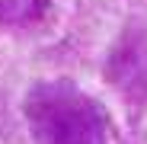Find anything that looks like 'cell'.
<instances>
[{"instance_id":"cell-2","label":"cell","mask_w":147,"mask_h":144,"mask_svg":"<svg viewBox=\"0 0 147 144\" xmlns=\"http://www.w3.org/2000/svg\"><path fill=\"white\" fill-rule=\"evenodd\" d=\"M45 10H48V0H0V22L26 26V22H35Z\"/></svg>"},{"instance_id":"cell-1","label":"cell","mask_w":147,"mask_h":144,"mask_svg":"<svg viewBox=\"0 0 147 144\" xmlns=\"http://www.w3.org/2000/svg\"><path fill=\"white\" fill-rule=\"evenodd\" d=\"M26 122L35 144H106V118L83 90L48 80L26 96Z\"/></svg>"}]
</instances>
